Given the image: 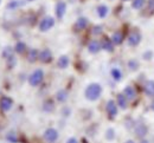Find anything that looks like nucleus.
<instances>
[{
	"label": "nucleus",
	"instance_id": "obj_1",
	"mask_svg": "<svg viewBox=\"0 0 154 143\" xmlns=\"http://www.w3.org/2000/svg\"><path fill=\"white\" fill-rule=\"evenodd\" d=\"M101 91H102L101 86H100L98 84H96V83H94V84H90V85L87 88V90H85V96H87L88 100L95 101V100H97V98L100 97Z\"/></svg>",
	"mask_w": 154,
	"mask_h": 143
},
{
	"label": "nucleus",
	"instance_id": "obj_2",
	"mask_svg": "<svg viewBox=\"0 0 154 143\" xmlns=\"http://www.w3.org/2000/svg\"><path fill=\"white\" fill-rule=\"evenodd\" d=\"M43 77H44V73H43V71L42 70H36L32 75H31V77H30V84L32 85V86H37L38 84L42 83L43 81Z\"/></svg>",
	"mask_w": 154,
	"mask_h": 143
},
{
	"label": "nucleus",
	"instance_id": "obj_3",
	"mask_svg": "<svg viewBox=\"0 0 154 143\" xmlns=\"http://www.w3.org/2000/svg\"><path fill=\"white\" fill-rule=\"evenodd\" d=\"M54 25H55L54 18H51V17H45L43 20L40 21V24H39V28H40L42 31H48V30H50Z\"/></svg>",
	"mask_w": 154,
	"mask_h": 143
},
{
	"label": "nucleus",
	"instance_id": "obj_4",
	"mask_svg": "<svg viewBox=\"0 0 154 143\" xmlns=\"http://www.w3.org/2000/svg\"><path fill=\"white\" fill-rule=\"evenodd\" d=\"M13 105V101L10 97H1L0 98V109L2 111H8Z\"/></svg>",
	"mask_w": 154,
	"mask_h": 143
},
{
	"label": "nucleus",
	"instance_id": "obj_5",
	"mask_svg": "<svg viewBox=\"0 0 154 143\" xmlns=\"http://www.w3.org/2000/svg\"><path fill=\"white\" fill-rule=\"evenodd\" d=\"M44 137H45V140L49 141V142H55V141L57 140L58 134L55 129H51V128H50V129H48V130L45 131Z\"/></svg>",
	"mask_w": 154,
	"mask_h": 143
},
{
	"label": "nucleus",
	"instance_id": "obj_6",
	"mask_svg": "<svg viewBox=\"0 0 154 143\" xmlns=\"http://www.w3.org/2000/svg\"><path fill=\"white\" fill-rule=\"evenodd\" d=\"M39 59L42 63H49V61L52 59V55H51V51L49 49H44L40 53H39Z\"/></svg>",
	"mask_w": 154,
	"mask_h": 143
},
{
	"label": "nucleus",
	"instance_id": "obj_7",
	"mask_svg": "<svg viewBox=\"0 0 154 143\" xmlns=\"http://www.w3.org/2000/svg\"><path fill=\"white\" fill-rule=\"evenodd\" d=\"M65 10H66V5L65 2L63 1H59L56 6V14H57L58 18H63L64 13H65Z\"/></svg>",
	"mask_w": 154,
	"mask_h": 143
},
{
	"label": "nucleus",
	"instance_id": "obj_8",
	"mask_svg": "<svg viewBox=\"0 0 154 143\" xmlns=\"http://www.w3.org/2000/svg\"><path fill=\"white\" fill-rule=\"evenodd\" d=\"M139 41H140V34L137 32H133V33L129 34V37H128V44L129 45L135 46V45L139 44Z\"/></svg>",
	"mask_w": 154,
	"mask_h": 143
},
{
	"label": "nucleus",
	"instance_id": "obj_9",
	"mask_svg": "<svg viewBox=\"0 0 154 143\" xmlns=\"http://www.w3.org/2000/svg\"><path fill=\"white\" fill-rule=\"evenodd\" d=\"M107 111L110 116H115L116 112H117V106L114 101H109L107 103Z\"/></svg>",
	"mask_w": 154,
	"mask_h": 143
},
{
	"label": "nucleus",
	"instance_id": "obj_10",
	"mask_svg": "<svg viewBox=\"0 0 154 143\" xmlns=\"http://www.w3.org/2000/svg\"><path fill=\"white\" fill-rule=\"evenodd\" d=\"M88 49H89V51L91 52V53H96L98 52V50L101 49V45H100V43L96 40H93L89 43V45H88Z\"/></svg>",
	"mask_w": 154,
	"mask_h": 143
},
{
	"label": "nucleus",
	"instance_id": "obj_11",
	"mask_svg": "<svg viewBox=\"0 0 154 143\" xmlns=\"http://www.w3.org/2000/svg\"><path fill=\"white\" fill-rule=\"evenodd\" d=\"M117 104L122 108V109H126L127 108V97L125 95H119L117 96Z\"/></svg>",
	"mask_w": 154,
	"mask_h": 143
},
{
	"label": "nucleus",
	"instance_id": "obj_12",
	"mask_svg": "<svg viewBox=\"0 0 154 143\" xmlns=\"http://www.w3.org/2000/svg\"><path fill=\"white\" fill-rule=\"evenodd\" d=\"M125 96L128 98V100H133L135 97V91L132 86H127L125 89Z\"/></svg>",
	"mask_w": 154,
	"mask_h": 143
},
{
	"label": "nucleus",
	"instance_id": "obj_13",
	"mask_svg": "<svg viewBox=\"0 0 154 143\" xmlns=\"http://www.w3.org/2000/svg\"><path fill=\"white\" fill-rule=\"evenodd\" d=\"M69 65V58L66 56H62L59 59H58V66L60 69H65L66 66Z\"/></svg>",
	"mask_w": 154,
	"mask_h": 143
},
{
	"label": "nucleus",
	"instance_id": "obj_14",
	"mask_svg": "<svg viewBox=\"0 0 154 143\" xmlns=\"http://www.w3.org/2000/svg\"><path fill=\"white\" fill-rule=\"evenodd\" d=\"M87 25H88V20H87L85 18H79V19L77 20L75 27H76V30H83Z\"/></svg>",
	"mask_w": 154,
	"mask_h": 143
},
{
	"label": "nucleus",
	"instance_id": "obj_15",
	"mask_svg": "<svg viewBox=\"0 0 154 143\" xmlns=\"http://www.w3.org/2000/svg\"><path fill=\"white\" fill-rule=\"evenodd\" d=\"M97 13H98V16H100L101 18H104V17L108 14V7L104 6V5L98 6V8H97Z\"/></svg>",
	"mask_w": 154,
	"mask_h": 143
},
{
	"label": "nucleus",
	"instance_id": "obj_16",
	"mask_svg": "<svg viewBox=\"0 0 154 143\" xmlns=\"http://www.w3.org/2000/svg\"><path fill=\"white\" fill-rule=\"evenodd\" d=\"M37 58H39L37 50H35V49H33V50H30V51H29V55H27V59L33 63V61H36Z\"/></svg>",
	"mask_w": 154,
	"mask_h": 143
},
{
	"label": "nucleus",
	"instance_id": "obj_17",
	"mask_svg": "<svg viewBox=\"0 0 154 143\" xmlns=\"http://www.w3.org/2000/svg\"><path fill=\"white\" fill-rule=\"evenodd\" d=\"M122 39H123V36H122V33H120V32H115V33L113 34V37H112V41H113L114 44H121V43H122Z\"/></svg>",
	"mask_w": 154,
	"mask_h": 143
},
{
	"label": "nucleus",
	"instance_id": "obj_18",
	"mask_svg": "<svg viewBox=\"0 0 154 143\" xmlns=\"http://www.w3.org/2000/svg\"><path fill=\"white\" fill-rule=\"evenodd\" d=\"M146 92L148 94V95H151V96H153L154 95V82L153 81H149V82L146 83Z\"/></svg>",
	"mask_w": 154,
	"mask_h": 143
},
{
	"label": "nucleus",
	"instance_id": "obj_19",
	"mask_svg": "<svg viewBox=\"0 0 154 143\" xmlns=\"http://www.w3.org/2000/svg\"><path fill=\"white\" fill-rule=\"evenodd\" d=\"M102 47L106 50V51H113V44H112V41L109 40V39H103L102 41Z\"/></svg>",
	"mask_w": 154,
	"mask_h": 143
},
{
	"label": "nucleus",
	"instance_id": "obj_20",
	"mask_svg": "<svg viewBox=\"0 0 154 143\" xmlns=\"http://www.w3.org/2000/svg\"><path fill=\"white\" fill-rule=\"evenodd\" d=\"M147 133V128L143 124H139V127L136 128V135L137 136H145Z\"/></svg>",
	"mask_w": 154,
	"mask_h": 143
},
{
	"label": "nucleus",
	"instance_id": "obj_21",
	"mask_svg": "<svg viewBox=\"0 0 154 143\" xmlns=\"http://www.w3.org/2000/svg\"><path fill=\"white\" fill-rule=\"evenodd\" d=\"M66 98H68V92L65 90H60L57 92V100L59 102H64L66 101Z\"/></svg>",
	"mask_w": 154,
	"mask_h": 143
},
{
	"label": "nucleus",
	"instance_id": "obj_22",
	"mask_svg": "<svg viewBox=\"0 0 154 143\" xmlns=\"http://www.w3.org/2000/svg\"><path fill=\"white\" fill-rule=\"evenodd\" d=\"M145 1H146V0H134V1H133V7L136 8V10L141 8V7L145 5Z\"/></svg>",
	"mask_w": 154,
	"mask_h": 143
},
{
	"label": "nucleus",
	"instance_id": "obj_23",
	"mask_svg": "<svg viewBox=\"0 0 154 143\" xmlns=\"http://www.w3.org/2000/svg\"><path fill=\"white\" fill-rule=\"evenodd\" d=\"M25 49H26V46H25V44H24V43H21V41L16 45V51H17L18 53H23V52L25 51Z\"/></svg>",
	"mask_w": 154,
	"mask_h": 143
},
{
	"label": "nucleus",
	"instance_id": "obj_24",
	"mask_svg": "<svg viewBox=\"0 0 154 143\" xmlns=\"http://www.w3.org/2000/svg\"><path fill=\"white\" fill-rule=\"evenodd\" d=\"M112 75H113V77L115 78L116 81H120V79H121V77H122V75H121L120 70H117V69H114V70H112Z\"/></svg>",
	"mask_w": 154,
	"mask_h": 143
},
{
	"label": "nucleus",
	"instance_id": "obj_25",
	"mask_svg": "<svg viewBox=\"0 0 154 143\" xmlns=\"http://www.w3.org/2000/svg\"><path fill=\"white\" fill-rule=\"evenodd\" d=\"M52 109H54V103L51 102V101H48V102L44 103V110L50 111V110H52Z\"/></svg>",
	"mask_w": 154,
	"mask_h": 143
},
{
	"label": "nucleus",
	"instance_id": "obj_26",
	"mask_svg": "<svg viewBox=\"0 0 154 143\" xmlns=\"http://www.w3.org/2000/svg\"><path fill=\"white\" fill-rule=\"evenodd\" d=\"M101 32H102V27L101 26H95L94 27V31H93L94 34H100Z\"/></svg>",
	"mask_w": 154,
	"mask_h": 143
},
{
	"label": "nucleus",
	"instance_id": "obj_27",
	"mask_svg": "<svg viewBox=\"0 0 154 143\" xmlns=\"http://www.w3.org/2000/svg\"><path fill=\"white\" fill-rule=\"evenodd\" d=\"M8 140L12 141V142H17V137H16V135H14L13 133H11V134L8 135Z\"/></svg>",
	"mask_w": 154,
	"mask_h": 143
},
{
	"label": "nucleus",
	"instance_id": "obj_28",
	"mask_svg": "<svg viewBox=\"0 0 154 143\" xmlns=\"http://www.w3.org/2000/svg\"><path fill=\"white\" fill-rule=\"evenodd\" d=\"M128 65H129V66H132V67H131L132 70H135V69H136V63H135V61H129V63H128Z\"/></svg>",
	"mask_w": 154,
	"mask_h": 143
},
{
	"label": "nucleus",
	"instance_id": "obj_29",
	"mask_svg": "<svg viewBox=\"0 0 154 143\" xmlns=\"http://www.w3.org/2000/svg\"><path fill=\"white\" fill-rule=\"evenodd\" d=\"M149 8H151L152 11H154V0H151V1H149Z\"/></svg>",
	"mask_w": 154,
	"mask_h": 143
},
{
	"label": "nucleus",
	"instance_id": "obj_30",
	"mask_svg": "<svg viewBox=\"0 0 154 143\" xmlns=\"http://www.w3.org/2000/svg\"><path fill=\"white\" fill-rule=\"evenodd\" d=\"M66 143H77V141L75 140V139H70Z\"/></svg>",
	"mask_w": 154,
	"mask_h": 143
},
{
	"label": "nucleus",
	"instance_id": "obj_31",
	"mask_svg": "<svg viewBox=\"0 0 154 143\" xmlns=\"http://www.w3.org/2000/svg\"><path fill=\"white\" fill-rule=\"evenodd\" d=\"M152 109H153V110H154V102L152 103Z\"/></svg>",
	"mask_w": 154,
	"mask_h": 143
},
{
	"label": "nucleus",
	"instance_id": "obj_32",
	"mask_svg": "<svg viewBox=\"0 0 154 143\" xmlns=\"http://www.w3.org/2000/svg\"><path fill=\"white\" fill-rule=\"evenodd\" d=\"M141 143H148V142H147V141H142Z\"/></svg>",
	"mask_w": 154,
	"mask_h": 143
},
{
	"label": "nucleus",
	"instance_id": "obj_33",
	"mask_svg": "<svg viewBox=\"0 0 154 143\" xmlns=\"http://www.w3.org/2000/svg\"><path fill=\"white\" fill-rule=\"evenodd\" d=\"M127 143H134V142H133V141H128Z\"/></svg>",
	"mask_w": 154,
	"mask_h": 143
},
{
	"label": "nucleus",
	"instance_id": "obj_34",
	"mask_svg": "<svg viewBox=\"0 0 154 143\" xmlns=\"http://www.w3.org/2000/svg\"><path fill=\"white\" fill-rule=\"evenodd\" d=\"M123 1H126V0H123Z\"/></svg>",
	"mask_w": 154,
	"mask_h": 143
}]
</instances>
